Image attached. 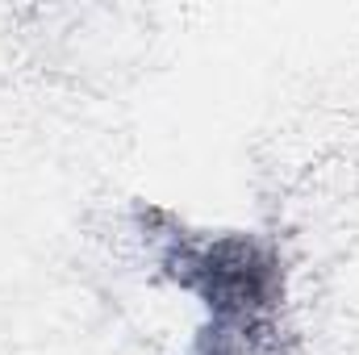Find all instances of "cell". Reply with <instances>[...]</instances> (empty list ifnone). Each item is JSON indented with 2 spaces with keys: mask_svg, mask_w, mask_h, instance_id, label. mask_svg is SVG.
Instances as JSON below:
<instances>
[{
  "mask_svg": "<svg viewBox=\"0 0 359 355\" xmlns=\"http://www.w3.org/2000/svg\"><path fill=\"white\" fill-rule=\"evenodd\" d=\"M163 272L180 288L196 293L213 314V330L259 347L271 335V314L284 301V264L255 234H180L163 251Z\"/></svg>",
  "mask_w": 359,
  "mask_h": 355,
  "instance_id": "cell-1",
  "label": "cell"
}]
</instances>
